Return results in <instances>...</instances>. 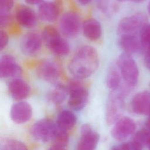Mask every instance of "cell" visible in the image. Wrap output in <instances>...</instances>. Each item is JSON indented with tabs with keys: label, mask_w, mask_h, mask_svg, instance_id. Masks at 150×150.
Wrapping results in <instances>:
<instances>
[{
	"label": "cell",
	"mask_w": 150,
	"mask_h": 150,
	"mask_svg": "<svg viewBox=\"0 0 150 150\" xmlns=\"http://www.w3.org/2000/svg\"><path fill=\"white\" fill-rule=\"evenodd\" d=\"M109 0H97L98 8L104 13H108L110 9Z\"/></svg>",
	"instance_id": "obj_30"
},
{
	"label": "cell",
	"mask_w": 150,
	"mask_h": 150,
	"mask_svg": "<svg viewBox=\"0 0 150 150\" xmlns=\"http://www.w3.org/2000/svg\"><path fill=\"white\" fill-rule=\"evenodd\" d=\"M15 18L18 23L26 28H32L38 23L36 13L32 9L25 5L20 6L17 8Z\"/></svg>",
	"instance_id": "obj_16"
},
{
	"label": "cell",
	"mask_w": 150,
	"mask_h": 150,
	"mask_svg": "<svg viewBox=\"0 0 150 150\" xmlns=\"http://www.w3.org/2000/svg\"><path fill=\"white\" fill-rule=\"evenodd\" d=\"M32 115V108L31 105L27 102L20 101L11 107L10 117L15 123L21 124L29 121Z\"/></svg>",
	"instance_id": "obj_12"
},
{
	"label": "cell",
	"mask_w": 150,
	"mask_h": 150,
	"mask_svg": "<svg viewBox=\"0 0 150 150\" xmlns=\"http://www.w3.org/2000/svg\"><path fill=\"white\" fill-rule=\"evenodd\" d=\"M59 27L63 35L67 38H73L77 36L82 25L79 15L76 12L69 11L61 16Z\"/></svg>",
	"instance_id": "obj_6"
},
{
	"label": "cell",
	"mask_w": 150,
	"mask_h": 150,
	"mask_svg": "<svg viewBox=\"0 0 150 150\" xmlns=\"http://www.w3.org/2000/svg\"><path fill=\"white\" fill-rule=\"evenodd\" d=\"M57 1H42L39 4L38 15L40 19L46 22H52L60 14V5Z\"/></svg>",
	"instance_id": "obj_13"
},
{
	"label": "cell",
	"mask_w": 150,
	"mask_h": 150,
	"mask_svg": "<svg viewBox=\"0 0 150 150\" xmlns=\"http://www.w3.org/2000/svg\"><path fill=\"white\" fill-rule=\"evenodd\" d=\"M81 29L85 37L92 41L98 40L102 35L101 25L96 19L86 20L82 24Z\"/></svg>",
	"instance_id": "obj_19"
},
{
	"label": "cell",
	"mask_w": 150,
	"mask_h": 150,
	"mask_svg": "<svg viewBox=\"0 0 150 150\" xmlns=\"http://www.w3.org/2000/svg\"><path fill=\"white\" fill-rule=\"evenodd\" d=\"M124 96L117 91H112L106 107L105 118L109 124L115 123L120 118L124 107Z\"/></svg>",
	"instance_id": "obj_7"
},
{
	"label": "cell",
	"mask_w": 150,
	"mask_h": 150,
	"mask_svg": "<svg viewBox=\"0 0 150 150\" xmlns=\"http://www.w3.org/2000/svg\"><path fill=\"white\" fill-rule=\"evenodd\" d=\"M50 51L59 56H64L69 54L70 46L67 41L58 35L45 44Z\"/></svg>",
	"instance_id": "obj_20"
},
{
	"label": "cell",
	"mask_w": 150,
	"mask_h": 150,
	"mask_svg": "<svg viewBox=\"0 0 150 150\" xmlns=\"http://www.w3.org/2000/svg\"><path fill=\"white\" fill-rule=\"evenodd\" d=\"M21 74V68L13 56L4 54L0 59V76L1 78L17 77Z\"/></svg>",
	"instance_id": "obj_14"
},
{
	"label": "cell",
	"mask_w": 150,
	"mask_h": 150,
	"mask_svg": "<svg viewBox=\"0 0 150 150\" xmlns=\"http://www.w3.org/2000/svg\"><path fill=\"white\" fill-rule=\"evenodd\" d=\"M77 117L76 115L69 110L61 111L57 118V125L66 131L71 129L76 124Z\"/></svg>",
	"instance_id": "obj_22"
},
{
	"label": "cell",
	"mask_w": 150,
	"mask_h": 150,
	"mask_svg": "<svg viewBox=\"0 0 150 150\" xmlns=\"http://www.w3.org/2000/svg\"><path fill=\"white\" fill-rule=\"evenodd\" d=\"M144 1L145 0H127V1H130L134 3H141Z\"/></svg>",
	"instance_id": "obj_37"
},
{
	"label": "cell",
	"mask_w": 150,
	"mask_h": 150,
	"mask_svg": "<svg viewBox=\"0 0 150 150\" xmlns=\"http://www.w3.org/2000/svg\"><path fill=\"white\" fill-rule=\"evenodd\" d=\"M29 5H36L39 4L42 1V0H24Z\"/></svg>",
	"instance_id": "obj_34"
},
{
	"label": "cell",
	"mask_w": 150,
	"mask_h": 150,
	"mask_svg": "<svg viewBox=\"0 0 150 150\" xmlns=\"http://www.w3.org/2000/svg\"><path fill=\"white\" fill-rule=\"evenodd\" d=\"M146 127L150 131V115H149V117L146 121Z\"/></svg>",
	"instance_id": "obj_36"
},
{
	"label": "cell",
	"mask_w": 150,
	"mask_h": 150,
	"mask_svg": "<svg viewBox=\"0 0 150 150\" xmlns=\"http://www.w3.org/2000/svg\"><path fill=\"white\" fill-rule=\"evenodd\" d=\"M142 51L150 49V23L144 26L139 34Z\"/></svg>",
	"instance_id": "obj_25"
},
{
	"label": "cell",
	"mask_w": 150,
	"mask_h": 150,
	"mask_svg": "<svg viewBox=\"0 0 150 150\" xmlns=\"http://www.w3.org/2000/svg\"><path fill=\"white\" fill-rule=\"evenodd\" d=\"M147 12H148V15L150 16V1L147 5Z\"/></svg>",
	"instance_id": "obj_38"
},
{
	"label": "cell",
	"mask_w": 150,
	"mask_h": 150,
	"mask_svg": "<svg viewBox=\"0 0 150 150\" xmlns=\"http://www.w3.org/2000/svg\"><path fill=\"white\" fill-rule=\"evenodd\" d=\"M118 43L123 52L131 56L142 51L139 35L121 36Z\"/></svg>",
	"instance_id": "obj_18"
},
{
	"label": "cell",
	"mask_w": 150,
	"mask_h": 150,
	"mask_svg": "<svg viewBox=\"0 0 150 150\" xmlns=\"http://www.w3.org/2000/svg\"><path fill=\"white\" fill-rule=\"evenodd\" d=\"M117 66L123 83L133 89L138 81L139 70L132 56L123 52L118 57Z\"/></svg>",
	"instance_id": "obj_2"
},
{
	"label": "cell",
	"mask_w": 150,
	"mask_h": 150,
	"mask_svg": "<svg viewBox=\"0 0 150 150\" xmlns=\"http://www.w3.org/2000/svg\"><path fill=\"white\" fill-rule=\"evenodd\" d=\"M111 150H142V148L139 147L132 141L123 143L120 145L113 146Z\"/></svg>",
	"instance_id": "obj_28"
},
{
	"label": "cell",
	"mask_w": 150,
	"mask_h": 150,
	"mask_svg": "<svg viewBox=\"0 0 150 150\" xmlns=\"http://www.w3.org/2000/svg\"><path fill=\"white\" fill-rule=\"evenodd\" d=\"M147 16L142 12H137L122 18L117 26L119 35H138L148 23Z\"/></svg>",
	"instance_id": "obj_3"
},
{
	"label": "cell",
	"mask_w": 150,
	"mask_h": 150,
	"mask_svg": "<svg viewBox=\"0 0 150 150\" xmlns=\"http://www.w3.org/2000/svg\"><path fill=\"white\" fill-rule=\"evenodd\" d=\"M57 128V124L52 120L42 119L32 125L30 129V134L36 141L46 142L53 141Z\"/></svg>",
	"instance_id": "obj_5"
},
{
	"label": "cell",
	"mask_w": 150,
	"mask_h": 150,
	"mask_svg": "<svg viewBox=\"0 0 150 150\" xmlns=\"http://www.w3.org/2000/svg\"><path fill=\"white\" fill-rule=\"evenodd\" d=\"M150 138V131L148 128H142L138 131L133 136L132 141L141 148L146 145Z\"/></svg>",
	"instance_id": "obj_24"
},
{
	"label": "cell",
	"mask_w": 150,
	"mask_h": 150,
	"mask_svg": "<svg viewBox=\"0 0 150 150\" xmlns=\"http://www.w3.org/2000/svg\"><path fill=\"white\" fill-rule=\"evenodd\" d=\"M13 5V0H0V13H8Z\"/></svg>",
	"instance_id": "obj_29"
},
{
	"label": "cell",
	"mask_w": 150,
	"mask_h": 150,
	"mask_svg": "<svg viewBox=\"0 0 150 150\" xmlns=\"http://www.w3.org/2000/svg\"><path fill=\"white\" fill-rule=\"evenodd\" d=\"M53 141L54 142V144L66 146L69 141V134L67 131L64 130L58 127L56 134Z\"/></svg>",
	"instance_id": "obj_27"
},
{
	"label": "cell",
	"mask_w": 150,
	"mask_h": 150,
	"mask_svg": "<svg viewBox=\"0 0 150 150\" xmlns=\"http://www.w3.org/2000/svg\"><path fill=\"white\" fill-rule=\"evenodd\" d=\"M93 0H77V1L81 5H87L91 2Z\"/></svg>",
	"instance_id": "obj_35"
},
{
	"label": "cell",
	"mask_w": 150,
	"mask_h": 150,
	"mask_svg": "<svg viewBox=\"0 0 150 150\" xmlns=\"http://www.w3.org/2000/svg\"><path fill=\"white\" fill-rule=\"evenodd\" d=\"M42 38L38 33L30 32L24 35L20 42V47L25 54L33 56L39 53L42 45Z\"/></svg>",
	"instance_id": "obj_10"
},
{
	"label": "cell",
	"mask_w": 150,
	"mask_h": 150,
	"mask_svg": "<svg viewBox=\"0 0 150 150\" xmlns=\"http://www.w3.org/2000/svg\"><path fill=\"white\" fill-rule=\"evenodd\" d=\"M1 150H28V148L22 142L15 139H10L5 142Z\"/></svg>",
	"instance_id": "obj_26"
},
{
	"label": "cell",
	"mask_w": 150,
	"mask_h": 150,
	"mask_svg": "<svg viewBox=\"0 0 150 150\" xmlns=\"http://www.w3.org/2000/svg\"><path fill=\"white\" fill-rule=\"evenodd\" d=\"M68 94L67 87L62 84H56L49 94V99L54 104H60Z\"/></svg>",
	"instance_id": "obj_23"
},
{
	"label": "cell",
	"mask_w": 150,
	"mask_h": 150,
	"mask_svg": "<svg viewBox=\"0 0 150 150\" xmlns=\"http://www.w3.org/2000/svg\"><path fill=\"white\" fill-rule=\"evenodd\" d=\"M135 121L128 117H123L117 120L111 129V136L116 140L121 141L134 134L136 129Z\"/></svg>",
	"instance_id": "obj_8"
},
{
	"label": "cell",
	"mask_w": 150,
	"mask_h": 150,
	"mask_svg": "<svg viewBox=\"0 0 150 150\" xmlns=\"http://www.w3.org/2000/svg\"><path fill=\"white\" fill-rule=\"evenodd\" d=\"M0 35H1V50H3L7 46L8 43L9 38L7 33L4 30H1Z\"/></svg>",
	"instance_id": "obj_31"
},
{
	"label": "cell",
	"mask_w": 150,
	"mask_h": 150,
	"mask_svg": "<svg viewBox=\"0 0 150 150\" xmlns=\"http://www.w3.org/2000/svg\"><path fill=\"white\" fill-rule=\"evenodd\" d=\"M144 63L145 67L150 70V49L144 52Z\"/></svg>",
	"instance_id": "obj_32"
},
{
	"label": "cell",
	"mask_w": 150,
	"mask_h": 150,
	"mask_svg": "<svg viewBox=\"0 0 150 150\" xmlns=\"http://www.w3.org/2000/svg\"><path fill=\"white\" fill-rule=\"evenodd\" d=\"M60 73L59 66L54 60L50 59L42 61L36 68V74L38 77L49 83H55L58 79Z\"/></svg>",
	"instance_id": "obj_9"
},
{
	"label": "cell",
	"mask_w": 150,
	"mask_h": 150,
	"mask_svg": "<svg viewBox=\"0 0 150 150\" xmlns=\"http://www.w3.org/2000/svg\"><path fill=\"white\" fill-rule=\"evenodd\" d=\"M118 1L120 2H125V1H127V0H117Z\"/></svg>",
	"instance_id": "obj_40"
},
{
	"label": "cell",
	"mask_w": 150,
	"mask_h": 150,
	"mask_svg": "<svg viewBox=\"0 0 150 150\" xmlns=\"http://www.w3.org/2000/svg\"><path fill=\"white\" fill-rule=\"evenodd\" d=\"M99 66V57L96 49L89 45L79 47L68 65L71 74L77 79H84L91 76Z\"/></svg>",
	"instance_id": "obj_1"
},
{
	"label": "cell",
	"mask_w": 150,
	"mask_h": 150,
	"mask_svg": "<svg viewBox=\"0 0 150 150\" xmlns=\"http://www.w3.org/2000/svg\"><path fill=\"white\" fill-rule=\"evenodd\" d=\"M30 87L23 80L15 78L8 84V91L10 96L15 100L22 101L28 97L30 93Z\"/></svg>",
	"instance_id": "obj_17"
},
{
	"label": "cell",
	"mask_w": 150,
	"mask_h": 150,
	"mask_svg": "<svg viewBox=\"0 0 150 150\" xmlns=\"http://www.w3.org/2000/svg\"><path fill=\"white\" fill-rule=\"evenodd\" d=\"M99 139V134L94 131L89 124H83L81 128V137L76 150H94Z\"/></svg>",
	"instance_id": "obj_11"
},
{
	"label": "cell",
	"mask_w": 150,
	"mask_h": 150,
	"mask_svg": "<svg viewBox=\"0 0 150 150\" xmlns=\"http://www.w3.org/2000/svg\"><path fill=\"white\" fill-rule=\"evenodd\" d=\"M133 111L141 115H150V91H142L134 95L131 100Z\"/></svg>",
	"instance_id": "obj_15"
},
{
	"label": "cell",
	"mask_w": 150,
	"mask_h": 150,
	"mask_svg": "<svg viewBox=\"0 0 150 150\" xmlns=\"http://www.w3.org/2000/svg\"><path fill=\"white\" fill-rule=\"evenodd\" d=\"M122 77L118 68V66H111L107 72L105 77V83L107 86L112 91L118 89L121 84Z\"/></svg>",
	"instance_id": "obj_21"
},
{
	"label": "cell",
	"mask_w": 150,
	"mask_h": 150,
	"mask_svg": "<svg viewBox=\"0 0 150 150\" xmlns=\"http://www.w3.org/2000/svg\"><path fill=\"white\" fill-rule=\"evenodd\" d=\"M47 150H66V149L65 148V146L57 145V144H54L50 147H49Z\"/></svg>",
	"instance_id": "obj_33"
},
{
	"label": "cell",
	"mask_w": 150,
	"mask_h": 150,
	"mask_svg": "<svg viewBox=\"0 0 150 150\" xmlns=\"http://www.w3.org/2000/svg\"><path fill=\"white\" fill-rule=\"evenodd\" d=\"M146 146H147V147L148 148L149 150H150V138L149 139V140H148V143H147V144H146Z\"/></svg>",
	"instance_id": "obj_39"
},
{
	"label": "cell",
	"mask_w": 150,
	"mask_h": 150,
	"mask_svg": "<svg viewBox=\"0 0 150 150\" xmlns=\"http://www.w3.org/2000/svg\"><path fill=\"white\" fill-rule=\"evenodd\" d=\"M68 104L72 109L79 111L83 109L87 103L88 92L79 79L70 81L67 86Z\"/></svg>",
	"instance_id": "obj_4"
}]
</instances>
